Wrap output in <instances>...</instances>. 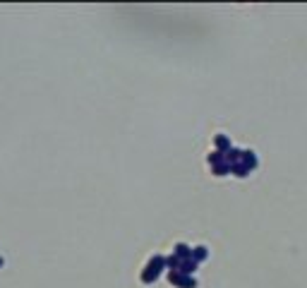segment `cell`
Listing matches in <instances>:
<instances>
[{
	"instance_id": "30bf717a",
	"label": "cell",
	"mask_w": 307,
	"mask_h": 288,
	"mask_svg": "<svg viewBox=\"0 0 307 288\" xmlns=\"http://www.w3.org/2000/svg\"><path fill=\"white\" fill-rule=\"evenodd\" d=\"M206 254H209L206 248H202V245H199V248L192 250V259H195V262H202V259H206Z\"/></svg>"
},
{
	"instance_id": "6da1fadb",
	"label": "cell",
	"mask_w": 307,
	"mask_h": 288,
	"mask_svg": "<svg viewBox=\"0 0 307 288\" xmlns=\"http://www.w3.org/2000/svg\"><path fill=\"white\" fill-rule=\"evenodd\" d=\"M163 267H166V257H161V254L151 257V262H149L146 269L142 271V281H144V284H154V281L159 279V274H161Z\"/></svg>"
},
{
	"instance_id": "277c9868",
	"label": "cell",
	"mask_w": 307,
	"mask_h": 288,
	"mask_svg": "<svg viewBox=\"0 0 307 288\" xmlns=\"http://www.w3.org/2000/svg\"><path fill=\"white\" fill-rule=\"evenodd\" d=\"M242 161V151L240 149H228L226 151V163L228 166H235V163H240Z\"/></svg>"
},
{
	"instance_id": "7c38bea8",
	"label": "cell",
	"mask_w": 307,
	"mask_h": 288,
	"mask_svg": "<svg viewBox=\"0 0 307 288\" xmlns=\"http://www.w3.org/2000/svg\"><path fill=\"white\" fill-rule=\"evenodd\" d=\"M0 267H2V257H0Z\"/></svg>"
},
{
	"instance_id": "52a82bcc",
	"label": "cell",
	"mask_w": 307,
	"mask_h": 288,
	"mask_svg": "<svg viewBox=\"0 0 307 288\" xmlns=\"http://www.w3.org/2000/svg\"><path fill=\"white\" fill-rule=\"evenodd\" d=\"M242 166L250 168V171L257 166V156H254V151H242Z\"/></svg>"
},
{
	"instance_id": "5b68a950",
	"label": "cell",
	"mask_w": 307,
	"mask_h": 288,
	"mask_svg": "<svg viewBox=\"0 0 307 288\" xmlns=\"http://www.w3.org/2000/svg\"><path fill=\"white\" fill-rule=\"evenodd\" d=\"M228 149H233V146H231V140H228L226 135H216V151L226 154Z\"/></svg>"
},
{
	"instance_id": "ba28073f",
	"label": "cell",
	"mask_w": 307,
	"mask_h": 288,
	"mask_svg": "<svg viewBox=\"0 0 307 288\" xmlns=\"http://www.w3.org/2000/svg\"><path fill=\"white\" fill-rule=\"evenodd\" d=\"M231 173H233V176H238V178H245V176L250 173V168H245V166H242V161H240V163H235V166H231Z\"/></svg>"
},
{
	"instance_id": "8992f818",
	"label": "cell",
	"mask_w": 307,
	"mask_h": 288,
	"mask_svg": "<svg viewBox=\"0 0 307 288\" xmlns=\"http://www.w3.org/2000/svg\"><path fill=\"white\" fill-rule=\"evenodd\" d=\"M175 257H180V259H192V248L178 243V245H175Z\"/></svg>"
},
{
	"instance_id": "3957f363",
	"label": "cell",
	"mask_w": 307,
	"mask_h": 288,
	"mask_svg": "<svg viewBox=\"0 0 307 288\" xmlns=\"http://www.w3.org/2000/svg\"><path fill=\"white\" fill-rule=\"evenodd\" d=\"M197 264L199 262H195V259H182L180 262V274H185V276H192L195 274V269H197Z\"/></svg>"
},
{
	"instance_id": "8fae6325",
	"label": "cell",
	"mask_w": 307,
	"mask_h": 288,
	"mask_svg": "<svg viewBox=\"0 0 307 288\" xmlns=\"http://www.w3.org/2000/svg\"><path fill=\"white\" fill-rule=\"evenodd\" d=\"M211 171H214V176H228V173H231V166H228V163H218Z\"/></svg>"
},
{
	"instance_id": "9c48e42d",
	"label": "cell",
	"mask_w": 307,
	"mask_h": 288,
	"mask_svg": "<svg viewBox=\"0 0 307 288\" xmlns=\"http://www.w3.org/2000/svg\"><path fill=\"white\" fill-rule=\"evenodd\" d=\"M209 163H211V168L218 166V163H226V154H221V151H211V154H209Z\"/></svg>"
},
{
	"instance_id": "7a4b0ae2",
	"label": "cell",
	"mask_w": 307,
	"mask_h": 288,
	"mask_svg": "<svg viewBox=\"0 0 307 288\" xmlns=\"http://www.w3.org/2000/svg\"><path fill=\"white\" fill-rule=\"evenodd\" d=\"M168 281L171 284H175L178 288H195L197 286V281L192 279V276H185V274H180V271H168Z\"/></svg>"
}]
</instances>
